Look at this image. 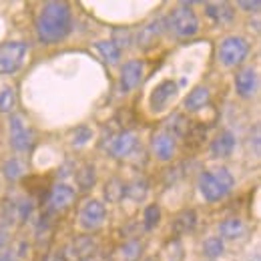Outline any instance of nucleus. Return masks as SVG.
Segmentation results:
<instances>
[{
    "label": "nucleus",
    "instance_id": "393cba45",
    "mask_svg": "<svg viewBox=\"0 0 261 261\" xmlns=\"http://www.w3.org/2000/svg\"><path fill=\"white\" fill-rule=\"evenodd\" d=\"M223 251H225V245H223V239H221V237H209V239H205V243H203V253H205L209 259L221 257Z\"/></svg>",
    "mask_w": 261,
    "mask_h": 261
},
{
    "label": "nucleus",
    "instance_id": "412c9836",
    "mask_svg": "<svg viewBox=\"0 0 261 261\" xmlns=\"http://www.w3.org/2000/svg\"><path fill=\"white\" fill-rule=\"evenodd\" d=\"M125 195H127V183L123 179L113 177L105 185V199H107V203H119Z\"/></svg>",
    "mask_w": 261,
    "mask_h": 261
},
{
    "label": "nucleus",
    "instance_id": "dca6fc26",
    "mask_svg": "<svg viewBox=\"0 0 261 261\" xmlns=\"http://www.w3.org/2000/svg\"><path fill=\"white\" fill-rule=\"evenodd\" d=\"M205 12L217 24H229L235 18V10L227 2H207L205 4Z\"/></svg>",
    "mask_w": 261,
    "mask_h": 261
},
{
    "label": "nucleus",
    "instance_id": "aec40b11",
    "mask_svg": "<svg viewBox=\"0 0 261 261\" xmlns=\"http://www.w3.org/2000/svg\"><path fill=\"white\" fill-rule=\"evenodd\" d=\"M219 233L225 239H241L245 235V223L239 217H229L225 221H221Z\"/></svg>",
    "mask_w": 261,
    "mask_h": 261
},
{
    "label": "nucleus",
    "instance_id": "f3484780",
    "mask_svg": "<svg viewBox=\"0 0 261 261\" xmlns=\"http://www.w3.org/2000/svg\"><path fill=\"white\" fill-rule=\"evenodd\" d=\"M165 22L161 18H157V20H153V22H149L147 27H143L139 34H137V44L141 46V48H151L157 40H159V36L163 33V27Z\"/></svg>",
    "mask_w": 261,
    "mask_h": 261
},
{
    "label": "nucleus",
    "instance_id": "72a5a7b5",
    "mask_svg": "<svg viewBox=\"0 0 261 261\" xmlns=\"http://www.w3.org/2000/svg\"><path fill=\"white\" fill-rule=\"evenodd\" d=\"M33 207H34V203L31 201V199H24V201H20L18 205H16V217L18 219H29L31 217V213H33Z\"/></svg>",
    "mask_w": 261,
    "mask_h": 261
},
{
    "label": "nucleus",
    "instance_id": "7ed1b4c3",
    "mask_svg": "<svg viewBox=\"0 0 261 261\" xmlns=\"http://www.w3.org/2000/svg\"><path fill=\"white\" fill-rule=\"evenodd\" d=\"M29 44L22 40H10L0 44V74H14L24 65Z\"/></svg>",
    "mask_w": 261,
    "mask_h": 261
},
{
    "label": "nucleus",
    "instance_id": "9b49d317",
    "mask_svg": "<svg viewBox=\"0 0 261 261\" xmlns=\"http://www.w3.org/2000/svg\"><path fill=\"white\" fill-rule=\"evenodd\" d=\"M135 147H137V137L130 130H123V133H119L117 137L111 139L109 153L117 159H123V157H129Z\"/></svg>",
    "mask_w": 261,
    "mask_h": 261
},
{
    "label": "nucleus",
    "instance_id": "9d476101",
    "mask_svg": "<svg viewBox=\"0 0 261 261\" xmlns=\"http://www.w3.org/2000/svg\"><path fill=\"white\" fill-rule=\"evenodd\" d=\"M235 91L241 98H251L257 91V74L251 66L241 68L235 74Z\"/></svg>",
    "mask_w": 261,
    "mask_h": 261
},
{
    "label": "nucleus",
    "instance_id": "c756f323",
    "mask_svg": "<svg viewBox=\"0 0 261 261\" xmlns=\"http://www.w3.org/2000/svg\"><path fill=\"white\" fill-rule=\"evenodd\" d=\"M2 171H4V177H6V179H10V181H16L18 177H22V173H24V167H22V163H20L18 159H10V161H6V163H4Z\"/></svg>",
    "mask_w": 261,
    "mask_h": 261
},
{
    "label": "nucleus",
    "instance_id": "7c9ffc66",
    "mask_svg": "<svg viewBox=\"0 0 261 261\" xmlns=\"http://www.w3.org/2000/svg\"><path fill=\"white\" fill-rule=\"evenodd\" d=\"M141 249H143L141 241L133 239V241H127V243L121 247V255H123V259L135 261V259H139V255H141Z\"/></svg>",
    "mask_w": 261,
    "mask_h": 261
},
{
    "label": "nucleus",
    "instance_id": "a878e982",
    "mask_svg": "<svg viewBox=\"0 0 261 261\" xmlns=\"http://www.w3.org/2000/svg\"><path fill=\"white\" fill-rule=\"evenodd\" d=\"M205 127L203 125H191V129L189 133L183 137L185 139V145L189 147V149H199L201 145H203V141H205Z\"/></svg>",
    "mask_w": 261,
    "mask_h": 261
},
{
    "label": "nucleus",
    "instance_id": "c85d7f7f",
    "mask_svg": "<svg viewBox=\"0 0 261 261\" xmlns=\"http://www.w3.org/2000/svg\"><path fill=\"white\" fill-rule=\"evenodd\" d=\"M16 105V95H14V89L10 87H4L0 91V113H10Z\"/></svg>",
    "mask_w": 261,
    "mask_h": 261
},
{
    "label": "nucleus",
    "instance_id": "a211bd4d",
    "mask_svg": "<svg viewBox=\"0 0 261 261\" xmlns=\"http://www.w3.org/2000/svg\"><path fill=\"white\" fill-rule=\"evenodd\" d=\"M209 100H211L209 89H205V87H197V89H193V91L187 95V98H185V109L191 111V113H197V111L205 109V107L209 105Z\"/></svg>",
    "mask_w": 261,
    "mask_h": 261
},
{
    "label": "nucleus",
    "instance_id": "6e6552de",
    "mask_svg": "<svg viewBox=\"0 0 261 261\" xmlns=\"http://www.w3.org/2000/svg\"><path fill=\"white\" fill-rule=\"evenodd\" d=\"M177 93H179V89H177V83H175V81L167 79V81H163V83H159V85L153 89L151 97H149L151 111L161 113L165 107H167V105H169L173 98L177 97Z\"/></svg>",
    "mask_w": 261,
    "mask_h": 261
},
{
    "label": "nucleus",
    "instance_id": "4be33fe9",
    "mask_svg": "<svg viewBox=\"0 0 261 261\" xmlns=\"http://www.w3.org/2000/svg\"><path fill=\"white\" fill-rule=\"evenodd\" d=\"M97 183V173H95V167L93 165H85L76 171V185L81 191H89L93 189V185Z\"/></svg>",
    "mask_w": 261,
    "mask_h": 261
},
{
    "label": "nucleus",
    "instance_id": "20e7f679",
    "mask_svg": "<svg viewBox=\"0 0 261 261\" xmlns=\"http://www.w3.org/2000/svg\"><path fill=\"white\" fill-rule=\"evenodd\" d=\"M167 24H169V29L173 33L177 36H181V38L193 36L199 31V20H197L195 12L187 4H183L179 8H173L169 18H167Z\"/></svg>",
    "mask_w": 261,
    "mask_h": 261
},
{
    "label": "nucleus",
    "instance_id": "f704fd0d",
    "mask_svg": "<svg viewBox=\"0 0 261 261\" xmlns=\"http://www.w3.org/2000/svg\"><path fill=\"white\" fill-rule=\"evenodd\" d=\"M239 8H243V10H247V12H259L261 8V2H257V0H253V2H239Z\"/></svg>",
    "mask_w": 261,
    "mask_h": 261
},
{
    "label": "nucleus",
    "instance_id": "2eb2a0df",
    "mask_svg": "<svg viewBox=\"0 0 261 261\" xmlns=\"http://www.w3.org/2000/svg\"><path fill=\"white\" fill-rule=\"evenodd\" d=\"M235 143H237V141H235V135H233L231 130H221V133L213 139L209 151H211L213 157H217V159H225V157H229V155L233 153Z\"/></svg>",
    "mask_w": 261,
    "mask_h": 261
},
{
    "label": "nucleus",
    "instance_id": "f03ea898",
    "mask_svg": "<svg viewBox=\"0 0 261 261\" xmlns=\"http://www.w3.org/2000/svg\"><path fill=\"white\" fill-rule=\"evenodd\" d=\"M233 185H235V179L225 167H219L213 171H203L199 175V191H201L203 199L209 203H215L229 195Z\"/></svg>",
    "mask_w": 261,
    "mask_h": 261
},
{
    "label": "nucleus",
    "instance_id": "cd10ccee",
    "mask_svg": "<svg viewBox=\"0 0 261 261\" xmlns=\"http://www.w3.org/2000/svg\"><path fill=\"white\" fill-rule=\"evenodd\" d=\"M159 221H161V209H159V205H149V207L145 209V219H143L145 229H147V231L155 229L159 225Z\"/></svg>",
    "mask_w": 261,
    "mask_h": 261
},
{
    "label": "nucleus",
    "instance_id": "0eeeda50",
    "mask_svg": "<svg viewBox=\"0 0 261 261\" xmlns=\"http://www.w3.org/2000/svg\"><path fill=\"white\" fill-rule=\"evenodd\" d=\"M105 217H107L105 205L100 201H97V199L85 201V205L79 211V223H81V227L89 229V231L100 227L102 221H105Z\"/></svg>",
    "mask_w": 261,
    "mask_h": 261
},
{
    "label": "nucleus",
    "instance_id": "e433bc0d",
    "mask_svg": "<svg viewBox=\"0 0 261 261\" xmlns=\"http://www.w3.org/2000/svg\"><path fill=\"white\" fill-rule=\"evenodd\" d=\"M0 261H16V259H14L12 255H8V253H6V255H2V257H0Z\"/></svg>",
    "mask_w": 261,
    "mask_h": 261
},
{
    "label": "nucleus",
    "instance_id": "c9c22d12",
    "mask_svg": "<svg viewBox=\"0 0 261 261\" xmlns=\"http://www.w3.org/2000/svg\"><path fill=\"white\" fill-rule=\"evenodd\" d=\"M46 261H66V259H65V253H63V251H57V253L48 255V259Z\"/></svg>",
    "mask_w": 261,
    "mask_h": 261
},
{
    "label": "nucleus",
    "instance_id": "4468645a",
    "mask_svg": "<svg viewBox=\"0 0 261 261\" xmlns=\"http://www.w3.org/2000/svg\"><path fill=\"white\" fill-rule=\"evenodd\" d=\"M151 149L159 161H171L177 147H175V139L169 133H157L151 141Z\"/></svg>",
    "mask_w": 261,
    "mask_h": 261
},
{
    "label": "nucleus",
    "instance_id": "2f4dec72",
    "mask_svg": "<svg viewBox=\"0 0 261 261\" xmlns=\"http://www.w3.org/2000/svg\"><path fill=\"white\" fill-rule=\"evenodd\" d=\"M91 139H93V130L89 129V127H79V129L72 130V135H70V143H72L74 147H83V145H87Z\"/></svg>",
    "mask_w": 261,
    "mask_h": 261
},
{
    "label": "nucleus",
    "instance_id": "4c0bfd02",
    "mask_svg": "<svg viewBox=\"0 0 261 261\" xmlns=\"http://www.w3.org/2000/svg\"><path fill=\"white\" fill-rule=\"evenodd\" d=\"M2 243H4V235H0V247H2Z\"/></svg>",
    "mask_w": 261,
    "mask_h": 261
},
{
    "label": "nucleus",
    "instance_id": "5701e85b",
    "mask_svg": "<svg viewBox=\"0 0 261 261\" xmlns=\"http://www.w3.org/2000/svg\"><path fill=\"white\" fill-rule=\"evenodd\" d=\"M191 129V121L185 117V115H175L171 121H169V135L175 139V137H185Z\"/></svg>",
    "mask_w": 261,
    "mask_h": 261
},
{
    "label": "nucleus",
    "instance_id": "bb28decb",
    "mask_svg": "<svg viewBox=\"0 0 261 261\" xmlns=\"http://www.w3.org/2000/svg\"><path fill=\"white\" fill-rule=\"evenodd\" d=\"M149 193V183L145 179H135L130 185H127V195L133 201H143Z\"/></svg>",
    "mask_w": 261,
    "mask_h": 261
},
{
    "label": "nucleus",
    "instance_id": "39448f33",
    "mask_svg": "<svg viewBox=\"0 0 261 261\" xmlns=\"http://www.w3.org/2000/svg\"><path fill=\"white\" fill-rule=\"evenodd\" d=\"M249 55V44L241 36H227L219 44V61L225 66H239Z\"/></svg>",
    "mask_w": 261,
    "mask_h": 261
},
{
    "label": "nucleus",
    "instance_id": "f257e3e1",
    "mask_svg": "<svg viewBox=\"0 0 261 261\" xmlns=\"http://www.w3.org/2000/svg\"><path fill=\"white\" fill-rule=\"evenodd\" d=\"M72 29V14L65 2H46L36 18V34L44 44L63 42Z\"/></svg>",
    "mask_w": 261,
    "mask_h": 261
},
{
    "label": "nucleus",
    "instance_id": "b1692460",
    "mask_svg": "<svg viewBox=\"0 0 261 261\" xmlns=\"http://www.w3.org/2000/svg\"><path fill=\"white\" fill-rule=\"evenodd\" d=\"M97 50L100 53V57H102L107 63H111V65L119 63V59H121V50H119L111 40H100V42H97Z\"/></svg>",
    "mask_w": 261,
    "mask_h": 261
},
{
    "label": "nucleus",
    "instance_id": "ddd939ff",
    "mask_svg": "<svg viewBox=\"0 0 261 261\" xmlns=\"http://www.w3.org/2000/svg\"><path fill=\"white\" fill-rule=\"evenodd\" d=\"M93 251H95V241H93V237H89V235L76 237L66 249H63L65 259L72 257L74 261H87V257H89Z\"/></svg>",
    "mask_w": 261,
    "mask_h": 261
},
{
    "label": "nucleus",
    "instance_id": "58836bf2",
    "mask_svg": "<svg viewBox=\"0 0 261 261\" xmlns=\"http://www.w3.org/2000/svg\"><path fill=\"white\" fill-rule=\"evenodd\" d=\"M145 261H155V259H145Z\"/></svg>",
    "mask_w": 261,
    "mask_h": 261
},
{
    "label": "nucleus",
    "instance_id": "473e14b6",
    "mask_svg": "<svg viewBox=\"0 0 261 261\" xmlns=\"http://www.w3.org/2000/svg\"><path fill=\"white\" fill-rule=\"evenodd\" d=\"M119 50L121 48H127L130 46V42H133V38H130V33L127 29H117L115 33H113V40H111Z\"/></svg>",
    "mask_w": 261,
    "mask_h": 261
},
{
    "label": "nucleus",
    "instance_id": "6ab92c4d",
    "mask_svg": "<svg viewBox=\"0 0 261 261\" xmlns=\"http://www.w3.org/2000/svg\"><path fill=\"white\" fill-rule=\"evenodd\" d=\"M195 225H197V213L193 209H185V211H181V213L175 217V221H173V231H175L177 235H185V233L193 231Z\"/></svg>",
    "mask_w": 261,
    "mask_h": 261
},
{
    "label": "nucleus",
    "instance_id": "f8f14e48",
    "mask_svg": "<svg viewBox=\"0 0 261 261\" xmlns=\"http://www.w3.org/2000/svg\"><path fill=\"white\" fill-rule=\"evenodd\" d=\"M74 199H76L74 189L65 185V183H61V185L53 187V191L48 195V205H50L53 211H65L74 203Z\"/></svg>",
    "mask_w": 261,
    "mask_h": 261
},
{
    "label": "nucleus",
    "instance_id": "423d86ee",
    "mask_svg": "<svg viewBox=\"0 0 261 261\" xmlns=\"http://www.w3.org/2000/svg\"><path fill=\"white\" fill-rule=\"evenodd\" d=\"M34 143V135L22 115L10 117V145L16 151H29Z\"/></svg>",
    "mask_w": 261,
    "mask_h": 261
},
{
    "label": "nucleus",
    "instance_id": "1a4fd4ad",
    "mask_svg": "<svg viewBox=\"0 0 261 261\" xmlns=\"http://www.w3.org/2000/svg\"><path fill=\"white\" fill-rule=\"evenodd\" d=\"M143 74H145V65L143 61H129L123 65L121 70V93H130L133 89L139 87V83L143 81Z\"/></svg>",
    "mask_w": 261,
    "mask_h": 261
}]
</instances>
